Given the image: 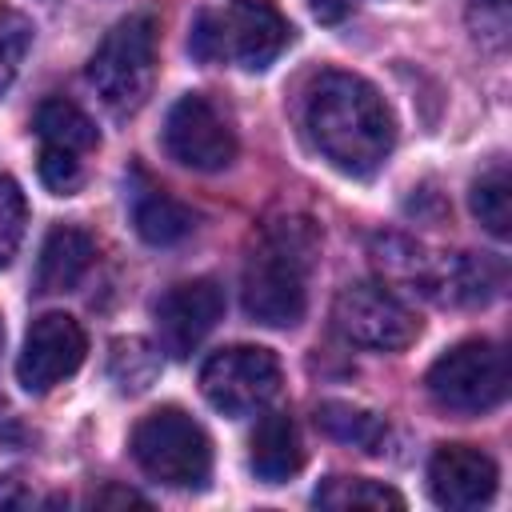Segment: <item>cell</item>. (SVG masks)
<instances>
[{
	"mask_svg": "<svg viewBox=\"0 0 512 512\" xmlns=\"http://www.w3.org/2000/svg\"><path fill=\"white\" fill-rule=\"evenodd\" d=\"M308 12H312L320 24H340V20L352 12V0H308Z\"/></svg>",
	"mask_w": 512,
	"mask_h": 512,
	"instance_id": "obj_27",
	"label": "cell"
},
{
	"mask_svg": "<svg viewBox=\"0 0 512 512\" xmlns=\"http://www.w3.org/2000/svg\"><path fill=\"white\" fill-rule=\"evenodd\" d=\"M40 180H44V184H48L56 196H68V192H76V188H80L84 168H80L76 152L44 144V152H40Z\"/></svg>",
	"mask_w": 512,
	"mask_h": 512,
	"instance_id": "obj_25",
	"label": "cell"
},
{
	"mask_svg": "<svg viewBox=\"0 0 512 512\" xmlns=\"http://www.w3.org/2000/svg\"><path fill=\"white\" fill-rule=\"evenodd\" d=\"M24 224H28V204L16 180L0 176V268L12 264L20 240H24Z\"/></svg>",
	"mask_w": 512,
	"mask_h": 512,
	"instance_id": "obj_23",
	"label": "cell"
},
{
	"mask_svg": "<svg viewBox=\"0 0 512 512\" xmlns=\"http://www.w3.org/2000/svg\"><path fill=\"white\" fill-rule=\"evenodd\" d=\"M164 148L176 164H184L192 172H220L236 160V136H232L228 120L200 92H188L168 108Z\"/></svg>",
	"mask_w": 512,
	"mask_h": 512,
	"instance_id": "obj_10",
	"label": "cell"
},
{
	"mask_svg": "<svg viewBox=\"0 0 512 512\" xmlns=\"http://www.w3.org/2000/svg\"><path fill=\"white\" fill-rule=\"evenodd\" d=\"M468 204H472V216L492 236H500V240L512 236V180H508V168L504 164H492L488 172H480L472 180Z\"/></svg>",
	"mask_w": 512,
	"mask_h": 512,
	"instance_id": "obj_20",
	"label": "cell"
},
{
	"mask_svg": "<svg viewBox=\"0 0 512 512\" xmlns=\"http://www.w3.org/2000/svg\"><path fill=\"white\" fill-rule=\"evenodd\" d=\"M332 324L348 344L372 352H400L420 336V320L384 280L344 284L332 300Z\"/></svg>",
	"mask_w": 512,
	"mask_h": 512,
	"instance_id": "obj_8",
	"label": "cell"
},
{
	"mask_svg": "<svg viewBox=\"0 0 512 512\" xmlns=\"http://www.w3.org/2000/svg\"><path fill=\"white\" fill-rule=\"evenodd\" d=\"M468 24L480 44L504 48L512 32V0H472L468 4Z\"/></svg>",
	"mask_w": 512,
	"mask_h": 512,
	"instance_id": "obj_24",
	"label": "cell"
},
{
	"mask_svg": "<svg viewBox=\"0 0 512 512\" xmlns=\"http://www.w3.org/2000/svg\"><path fill=\"white\" fill-rule=\"evenodd\" d=\"M84 352H88V336L84 328L76 324V316L68 312H44L32 320L28 336H24V348H20V360H16V376L28 392H48L56 388L60 380H68L80 364H84Z\"/></svg>",
	"mask_w": 512,
	"mask_h": 512,
	"instance_id": "obj_11",
	"label": "cell"
},
{
	"mask_svg": "<svg viewBox=\"0 0 512 512\" xmlns=\"http://www.w3.org/2000/svg\"><path fill=\"white\" fill-rule=\"evenodd\" d=\"M152 316H156L160 348L168 356L184 360L220 324V316H224V292H220L216 280H184V284L168 288L156 300V312Z\"/></svg>",
	"mask_w": 512,
	"mask_h": 512,
	"instance_id": "obj_12",
	"label": "cell"
},
{
	"mask_svg": "<svg viewBox=\"0 0 512 512\" xmlns=\"http://www.w3.org/2000/svg\"><path fill=\"white\" fill-rule=\"evenodd\" d=\"M132 224H136L140 240H148L156 248H168V244H180L196 228V216L176 196L144 184L140 192H132Z\"/></svg>",
	"mask_w": 512,
	"mask_h": 512,
	"instance_id": "obj_16",
	"label": "cell"
},
{
	"mask_svg": "<svg viewBox=\"0 0 512 512\" xmlns=\"http://www.w3.org/2000/svg\"><path fill=\"white\" fill-rule=\"evenodd\" d=\"M428 396L456 416L488 412L508 392V356L492 340H464L448 348L424 376Z\"/></svg>",
	"mask_w": 512,
	"mask_h": 512,
	"instance_id": "obj_7",
	"label": "cell"
},
{
	"mask_svg": "<svg viewBox=\"0 0 512 512\" xmlns=\"http://www.w3.org/2000/svg\"><path fill=\"white\" fill-rule=\"evenodd\" d=\"M108 376L120 392H144L160 376V348L140 340V336H120L112 340L108 352Z\"/></svg>",
	"mask_w": 512,
	"mask_h": 512,
	"instance_id": "obj_21",
	"label": "cell"
},
{
	"mask_svg": "<svg viewBox=\"0 0 512 512\" xmlns=\"http://www.w3.org/2000/svg\"><path fill=\"white\" fill-rule=\"evenodd\" d=\"M316 428L336 440V444H348V448H360L364 456H376L388 440V424L360 408V404H348V400H324L316 404Z\"/></svg>",
	"mask_w": 512,
	"mask_h": 512,
	"instance_id": "obj_17",
	"label": "cell"
},
{
	"mask_svg": "<svg viewBox=\"0 0 512 512\" xmlns=\"http://www.w3.org/2000/svg\"><path fill=\"white\" fill-rule=\"evenodd\" d=\"M372 260L388 280H400L436 304H488L504 284V268L488 256L428 252L396 232L372 240Z\"/></svg>",
	"mask_w": 512,
	"mask_h": 512,
	"instance_id": "obj_3",
	"label": "cell"
},
{
	"mask_svg": "<svg viewBox=\"0 0 512 512\" xmlns=\"http://www.w3.org/2000/svg\"><path fill=\"white\" fill-rule=\"evenodd\" d=\"M132 456L156 484L204 488L212 472V444L184 408H156L132 428Z\"/></svg>",
	"mask_w": 512,
	"mask_h": 512,
	"instance_id": "obj_6",
	"label": "cell"
},
{
	"mask_svg": "<svg viewBox=\"0 0 512 512\" xmlns=\"http://www.w3.org/2000/svg\"><path fill=\"white\" fill-rule=\"evenodd\" d=\"M160 24L152 12H132L104 32L88 60V84L112 112H136L156 80Z\"/></svg>",
	"mask_w": 512,
	"mask_h": 512,
	"instance_id": "obj_5",
	"label": "cell"
},
{
	"mask_svg": "<svg viewBox=\"0 0 512 512\" xmlns=\"http://www.w3.org/2000/svg\"><path fill=\"white\" fill-rule=\"evenodd\" d=\"M304 120L320 156L348 176H372L396 140L384 96L352 72H324L308 92Z\"/></svg>",
	"mask_w": 512,
	"mask_h": 512,
	"instance_id": "obj_1",
	"label": "cell"
},
{
	"mask_svg": "<svg viewBox=\"0 0 512 512\" xmlns=\"http://www.w3.org/2000/svg\"><path fill=\"white\" fill-rule=\"evenodd\" d=\"M24 504H32V496L20 488V480L0 476V508H24Z\"/></svg>",
	"mask_w": 512,
	"mask_h": 512,
	"instance_id": "obj_28",
	"label": "cell"
},
{
	"mask_svg": "<svg viewBox=\"0 0 512 512\" xmlns=\"http://www.w3.org/2000/svg\"><path fill=\"white\" fill-rule=\"evenodd\" d=\"M0 344H4V320H0Z\"/></svg>",
	"mask_w": 512,
	"mask_h": 512,
	"instance_id": "obj_29",
	"label": "cell"
},
{
	"mask_svg": "<svg viewBox=\"0 0 512 512\" xmlns=\"http://www.w3.org/2000/svg\"><path fill=\"white\" fill-rule=\"evenodd\" d=\"M96 240L76 224H56L44 236L40 264H36V292H68L92 268Z\"/></svg>",
	"mask_w": 512,
	"mask_h": 512,
	"instance_id": "obj_15",
	"label": "cell"
},
{
	"mask_svg": "<svg viewBox=\"0 0 512 512\" xmlns=\"http://www.w3.org/2000/svg\"><path fill=\"white\" fill-rule=\"evenodd\" d=\"M92 508H148V500L144 496H136L132 488H116V484H108V488H100V492H92V500H88Z\"/></svg>",
	"mask_w": 512,
	"mask_h": 512,
	"instance_id": "obj_26",
	"label": "cell"
},
{
	"mask_svg": "<svg viewBox=\"0 0 512 512\" xmlns=\"http://www.w3.org/2000/svg\"><path fill=\"white\" fill-rule=\"evenodd\" d=\"M204 400L224 416H252L280 392V360L256 344H232L200 368Z\"/></svg>",
	"mask_w": 512,
	"mask_h": 512,
	"instance_id": "obj_9",
	"label": "cell"
},
{
	"mask_svg": "<svg viewBox=\"0 0 512 512\" xmlns=\"http://www.w3.org/2000/svg\"><path fill=\"white\" fill-rule=\"evenodd\" d=\"M292 40L288 16L272 0H232L220 12H200L188 36L196 60H236L244 72H264Z\"/></svg>",
	"mask_w": 512,
	"mask_h": 512,
	"instance_id": "obj_4",
	"label": "cell"
},
{
	"mask_svg": "<svg viewBox=\"0 0 512 512\" xmlns=\"http://www.w3.org/2000/svg\"><path fill=\"white\" fill-rule=\"evenodd\" d=\"M320 256V232L308 216H268L244 256V312L268 328H296L308 308V276Z\"/></svg>",
	"mask_w": 512,
	"mask_h": 512,
	"instance_id": "obj_2",
	"label": "cell"
},
{
	"mask_svg": "<svg viewBox=\"0 0 512 512\" xmlns=\"http://www.w3.org/2000/svg\"><path fill=\"white\" fill-rule=\"evenodd\" d=\"M316 508H336V512H356V508H364V512H384V508H404V496L396 492V488H388V484H380V480H364V476H332V480H324L320 488H316Z\"/></svg>",
	"mask_w": 512,
	"mask_h": 512,
	"instance_id": "obj_18",
	"label": "cell"
},
{
	"mask_svg": "<svg viewBox=\"0 0 512 512\" xmlns=\"http://www.w3.org/2000/svg\"><path fill=\"white\" fill-rule=\"evenodd\" d=\"M36 132L44 136V144L52 148H68V152H92L100 144L96 124L68 100H44L36 108Z\"/></svg>",
	"mask_w": 512,
	"mask_h": 512,
	"instance_id": "obj_19",
	"label": "cell"
},
{
	"mask_svg": "<svg viewBox=\"0 0 512 512\" xmlns=\"http://www.w3.org/2000/svg\"><path fill=\"white\" fill-rule=\"evenodd\" d=\"M248 464L256 480L264 484H284L304 468V444L288 412H264L256 432H252V452Z\"/></svg>",
	"mask_w": 512,
	"mask_h": 512,
	"instance_id": "obj_14",
	"label": "cell"
},
{
	"mask_svg": "<svg viewBox=\"0 0 512 512\" xmlns=\"http://www.w3.org/2000/svg\"><path fill=\"white\" fill-rule=\"evenodd\" d=\"M428 492L452 512L480 508L496 492V464L472 444H440L428 460Z\"/></svg>",
	"mask_w": 512,
	"mask_h": 512,
	"instance_id": "obj_13",
	"label": "cell"
},
{
	"mask_svg": "<svg viewBox=\"0 0 512 512\" xmlns=\"http://www.w3.org/2000/svg\"><path fill=\"white\" fill-rule=\"evenodd\" d=\"M28 44H32V20L20 8L0 4V96L12 88Z\"/></svg>",
	"mask_w": 512,
	"mask_h": 512,
	"instance_id": "obj_22",
	"label": "cell"
}]
</instances>
